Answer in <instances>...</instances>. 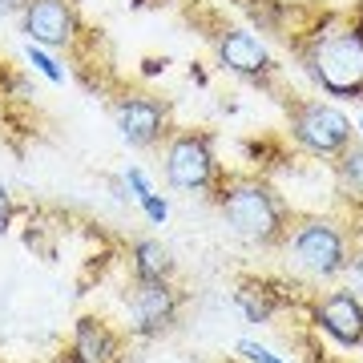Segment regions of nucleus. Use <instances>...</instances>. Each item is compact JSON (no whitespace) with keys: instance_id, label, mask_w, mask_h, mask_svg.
<instances>
[{"instance_id":"21","label":"nucleus","mask_w":363,"mask_h":363,"mask_svg":"<svg viewBox=\"0 0 363 363\" xmlns=\"http://www.w3.org/2000/svg\"><path fill=\"white\" fill-rule=\"evenodd\" d=\"M21 9H25V0H0V21L4 16H16Z\"/></svg>"},{"instance_id":"10","label":"nucleus","mask_w":363,"mask_h":363,"mask_svg":"<svg viewBox=\"0 0 363 363\" xmlns=\"http://www.w3.org/2000/svg\"><path fill=\"white\" fill-rule=\"evenodd\" d=\"M311 319L323 335L335 339L339 347H359V339H363V298H359V291H347V286L327 291V295L315 303Z\"/></svg>"},{"instance_id":"1","label":"nucleus","mask_w":363,"mask_h":363,"mask_svg":"<svg viewBox=\"0 0 363 363\" xmlns=\"http://www.w3.org/2000/svg\"><path fill=\"white\" fill-rule=\"evenodd\" d=\"M298 45L307 77L331 97H363V21L323 13Z\"/></svg>"},{"instance_id":"12","label":"nucleus","mask_w":363,"mask_h":363,"mask_svg":"<svg viewBox=\"0 0 363 363\" xmlns=\"http://www.w3.org/2000/svg\"><path fill=\"white\" fill-rule=\"evenodd\" d=\"M234 303L250 323H271L274 311H283L291 303V295H283V283H274V279H242L234 291Z\"/></svg>"},{"instance_id":"2","label":"nucleus","mask_w":363,"mask_h":363,"mask_svg":"<svg viewBox=\"0 0 363 363\" xmlns=\"http://www.w3.org/2000/svg\"><path fill=\"white\" fill-rule=\"evenodd\" d=\"M210 194H214V206H218L222 222L242 242L274 247V242L286 238L291 218H286L283 198L274 194V186L267 178H259V174H222Z\"/></svg>"},{"instance_id":"6","label":"nucleus","mask_w":363,"mask_h":363,"mask_svg":"<svg viewBox=\"0 0 363 363\" xmlns=\"http://www.w3.org/2000/svg\"><path fill=\"white\" fill-rule=\"evenodd\" d=\"M16 21L28 45H40L49 52H73L85 33L77 0H25Z\"/></svg>"},{"instance_id":"15","label":"nucleus","mask_w":363,"mask_h":363,"mask_svg":"<svg viewBox=\"0 0 363 363\" xmlns=\"http://www.w3.org/2000/svg\"><path fill=\"white\" fill-rule=\"evenodd\" d=\"M25 61L33 65V73H40V77L49 81V85H65L69 73H65V65H61V61H57L49 49H40V45H28V40H25Z\"/></svg>"},{"instance_id":"4","label":"nucleus","mask_w":363,"mask_h":363,"mask_svg":"<svg viewBox=\"0 0 363 363\" xmlns=\"http://www.w3.org/2000/svg\"><path fill=\"white\" fill-rule=\"evenodd\" d=\"M286 255L295 259L298 271L315 274V279H339L347 274V234L335 218H323V214H307L298 218L295 226H286L283 238Z\"/></svg>"},{"instance_id":"8","label":"nucleus","mask_w":363,"mask_h":363,"mask_svg":"<svg viewBox=\"0 0 363 363\" xmlns=\"http://www.w3.org/2000/svg\"><path fill=\"white\" fill-rule=\"evenodd\" d=\"M130 335L138 339H157L166 335L169 327L178 323V311H182V295L178 286L169 279H133V291H130Z\"/></svg>"},{"instance_id":"23","label":"nucleus","mask_w":363,"mask_h":363,"mask_svg":"<svg viewBox=\"0 0 363 363\" xmlns=\"http://www.w3.org/2000/svg\"><path fill=\"white\" fill-rule=\"evenodd\" d=\"M355 125H359V133H363V113H359V121H355Z\"/></svg>"},{"instance_id":"19","label":"nucleus","mask_w":363,"mask_h":363,"mask_svg":"<svg viewBox=\"0 0 363 363\" xmlns=\"http://www.w3.org/2000/svg\"><path fill=\"white\" fill-rule=\"evenodd\" d=\"M13 214H16L13 190H9V182L0 178V234H9V226H13Z\"/></svg>"},{"instance_id":"14","label":"nucleus","mask_w":363,"mask_h":363,"mask_svg":"<svg viewBox=\"0 0 363 363\" xmlns=\"http://www.w3.org/2000/svg\"><path fill=\"white\" fill-rule=\"evenodd\" d=\"M335 186L343 198H351L355 206H363V150L359 145H347L335 157Z\"/></svg>"},{"instance_id":"16","label":"nucleus","mask_w":363,"mask_h":363,"mask_svg":"<svg viewBox=\"0 0 363 363\" xmlns=\"http://www.w3.org/2000/svg\"><path fill=\"white\" fill-rule=\"evenodd\" d=\"M238 359L242 363H286V359H279V355H274L271 347H262L259 339H238Z\"/></svg>"},{"instance_id":"17","label":"nucleus","mask_w":363,"mask_h":363,"mask_svg":"<svg viewBox=\"0 0 363 363\" xmlns=\"http://www.w3.org/2000/svg\"><path fill=\"white\" fill-rule=\"evenodd\" d=\"M121 182H125V190H130V198H133V202H142L145 194H154V182H150V174H145L142 166H125Z\"/></svg>"},{"instance_id":"11","label":"nucleus","mask_w":363,"mask_h":363,"mask_svg":"<svg viewBox=\"0 0 363 363\" xmlns=\"http://www.w3.org/2000/svg\"><path fill=\"white\" fill-rule=\"evenodd\" d=\"M121 351H125L121 335L101 315H81L69 335L65 363H121Z\"/></svg>"},{"instance_id":"24","label":"nucleus","mask_w":363,"mask_h":363,"mask_svg":"<svg viewBox=\"0 0 363 363\" xmlns=\"http://www.w3.org/2000/svg\"><path fill=\"white\" fill-rule=\"evenodd\" d=\"M359 347H363V339H359Z\"/></svg>"},{"instance_id":"18","label":"nucleus","mask_w":363,"mask_h":363,"mask_svg":"<svg viewBox=\"0 0 363 363\" xmlns=\"http://www.w3.org/2000/svg\"><path fill=\"white\" fill-rule=\"evenodd\" d=\"M138 206H142V214H145V222H150V226H166V218H169V202L162 194H145L142 202H138Z\"/></svg>"},{"instance_id":"9","label":"nucleus","mask_w":363,"mask_h":363,"mask_svg":"<svg viewBox=\"0 0 363 363\" xmlns=\"http://www.w3.org/2000/svg\"><path fill=\"white\" fill-rule=\"evenodd\" d=\"M113 125L133 150H154L169 138V105L150 93H121L113 101Z\"/></svg>"},{"instance_id":"20","label":"nucleus","mask_w":363,"mask_h":363,"mask_svg":"<svg viewBox=\"0 0 363 363\" xmlns=\"http://www.w3.org/2000/svg\"><path fill=\"white\" fill-rule=\"evenodd\" d=\"M347 274L359 283V291H363V250H355V255L347 259Z\"/></svg>"},{"instance_id":"5","label":"nucleus","mask_w":363,"mask_h":363,"mask_svg":"<svg viewBox=\"0 0 363 363\" xmlns=\"http://www.w3.org/2000/svg\"><path fill=\"white\" fill-rule=\"evenodd\" d=\"M162 169H166V182L174 190H182V194H210L222 178L214 138L206 130L169 133L166 150H162Z\"/></svg>"},{"instance_id":"13","label":"nucleus","mask_w":363,"mask_h":363,"mask_svg":"<svg viewBox=\"0 0 363 363\" xmlns=\"http://www.w3.org/2000/svg\"><path fill=\"white\" fill-rule=\"evenodd\" d=\"M130 271L142 283H150V279H174V255L157 238H138L130 247Z\"/></svg>"},{"instance_id":"7","label":"nucleus","mask_w":363,"mask_h":363,"mask_svg":"<svg viewBox=\"0 0 363 363\" xmlns=\"http://www.w3.org/2000/svg\"><path fill=\"white\" fill-rule=\"evenodd\" d=\"M214 57H218V65L226 73H234L238 81H250V85H267V81L279 73V61H274V52L262 45L250 28L242 25H222L214 28Z\"/></svg>"},{"instance_id":"22","label":"nucleus","mask_w":363,"mask_h":363,"mask_svg":"<svg viewBox=\"0 0 363 363\" xmlns=\"http://www.w3.org/2000/svg\"><path fill=\"white\" fill-rule=\"evenodd\" d=\"M145 73H150V77H154V73H166V57H162V61L150 57V61H145Z\"/></svg>"},{"instance_id":"3","label":"nucleus","mask_w":363,"mask_h":363,"mask_svg":"<svg viewBox=\"0 0 363 363\" xmlns=\"http://www.w3.org/2000/svg\"><path fill=\"white\" fill-rule=\"evenodd\" d=\"M286 130L298 150L323 162H335L347 145H355V121L339 105L319 101V97H295L286 105Z\"/></svg>"}]
</instances>
